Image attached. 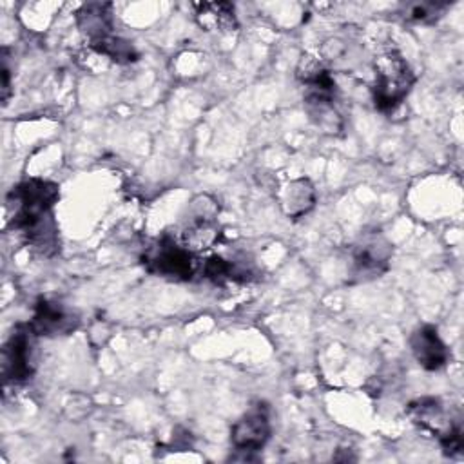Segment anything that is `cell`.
Masks as SVG:
<instances>
[{"label": "cell", "instance_id": "cell-1", "mask_svg": "<svg viewBox=\"0 0 464 464\" xmlns=\"http://www.w3.org/2000/svg\"><path fill=\"white\" fill-rule=\"evenodd\" d=\"M58 198V185L40 178L22 181L7 194L9 227L22 232L27 243L44 256H51L58 246L53 221V207Z\"/></svg>", "mask_w": 464, "mask_h": 464}, {"label": "cell", "instance_id": "cell-2", "mask_svg": "<svg viewBox=\"0 0 464 464\" xmlns=\"http://www.w3.org/2000/svg\"><path fill=\"white\" fill-rule=\"evenodd\" d=\"M373 85L372 98L377 111L393 112L410 94L415 74L406 58L393 47L381 51L373 58Z\"/></svg>", "mask_w": 464, "mask_h": 464}, {"label": "cell", "instance_id": "cell-3", "mask_svg": "<svg viewBox=\"0 0 464 464\" xmlns=\"http://www.w3.org/2000/svg\"><path fill=\"white\" fill-rule=\"evenodd\" d=\"M141 263L149 274L174 281H190L198 270L194 254L169 234L156 239L145 250Z\"/></svg>", "mask_w": 464, "mask_h": 464}, {"label": "cell", "instance_id": "cell-4", "mask_svg": "<svg viewBox=\"0 0 464 464\" xmlns=\"http://www.w3.org/2000/svg\"><path fill=\"white\" fill-rule=\"evenodd\" d=\"M27 324H16L2 348V375L5 384H22L34 373V339Z\"/></svg>", "mask_w": 464, "mask_h": 464}, {"label": "cell", "instance_id": "cell-5", "mask_svg": "<svg viewBox=\"0 0 464 464\" xmlns=\"http://www.w3.org/2000/svg\"><path fill=\"white\" fill-rule=\"evenodd\" d=\"M390 257L392 245L388 239L377 230L364 232L352 246L350 274L355 281H370L381 277L390 266Z\"/></svg>", "mask_w": 464, "mask_h": 464}, {"label": "cell", "instance_id": "cell-6", "mask_svg": "<svg viewBox=\"0 0 464 464\" xmlns=\"http://www.w3.org/2000/svg\"><path fill=\"white\" fill-rule=\"evenodd\" d=\"M80 324L78 314L56 299L40 297L34 304L29 326L38 337L67 335Z\"/></svg>", "mask_w": 464, "mask_h": 464}, {"label": "cell", "instance_id": "cell-7", "mask_svg": "<svg viewBox=\"0 0 464 464\" xmlns=\"http://www.w3.org/2000/svg\"><path fill=\"white\" fill-rule=\"evenodd\" d=\"M270 417L268 408L263 402H257L250 408L239 420L234 422L230 430V442L237 451H257L270 439Z\"/></svg>", "mask_w": 464, "mask_h": 464}, {"label": "cell", "instance_id": "cell-8", "mask_svg": "<svg viewBox=\"0 0 464 464\" xmlns=\"http://www.w3.org/2000/svg\"><path fill=\"white\" fill-rule=\"evenodd\" d=\"M410 346L417 362L428 372L444 368L450 359V350L439 337V332L433 324H422L413 330L410 335Z\"/></svg>", "mask_w": 464, "mask_h": 464}, {"label": "cell", "instance_id": "cell-9", "mask_svg": "<svg viewBox=\"0 0 464 464\" xmlns=\"http://www.w3.org/2000/svg\"><path fill=\"white\" fill-rule=\"evenodd\" d=\"M219 236H221V232H219V227H218L214 216L207 214V212H203V214L196 212L188 219V225L183 228L179 243L187 250L196 254V252L212 248L219 241Z\"/></svg>", "mask_w": 464, "mask_h": 464}, {"label": "cell", "instance_id": "cell-10", "mask_svg": "<svg viewBox=\"0 0 464 464\" xmlns=\"http://www.w3.org/2000/svg\"><path fill=\"white\" fill-rule=\"evenodd\" d=\"M78 29L89 38V42L112 34V4L89 2L76 11Z\"/></svg>", "mask_w": 464, "mask_h": 464}, {"label": "cell", "instance_id": "cell-11", "mask_svg": "<svg viewBox=\"0 0 464 464\" xmlns=\"http://www.w3.org/2000/svg\"><path fill=\"white\" fill-rule=\"evenodd\" d=\"M194 16L201 29L230 33L237 27L236 9L230 2H199L194 4Z\"/></svg>", "mask_w": 464, "mask_h": 464}, {"label": "cell", "instance_id": "cell-12", "mask_svg": "<svg viewBox=\"0 0 464 464\" xmlns=\"http://www.w3.org/2000/svg\"><path fill=\"white\" fill-rule=\"evenodd\" d=\"M279 201H281V208L283 212L292 218L297 219L304 214H308L314 205H315V188L310 183V179L306 178H297L292 179L290 183H286L279 194Z\"/></svg>", "mask_w": 464, "mask_h": 464}, {"label": "cell", "instance_id": "cell-13", "mask_svg": "<svg viewBox=\"0 0 464 464\" xmlns=\"http://www.w3.org/2000/svg\"><path fill=\"white\" fill-rule=\"evenodd\" d=\"M408 415L410 419L420 426L422 430H428L431 433L442 435L453 422L446 419L442 404L435 397H420L408 404Z\"/></svg>", "mask_w": 464, "mask_h": 464}, {"label": "cell", "instance_id": "cell-14", "mask_svg": "<svg viewBox=\"0 0 464 464\" xmlns=\"http://www.w3.org/2000/svg\"><path fill=\"white\" fill-rule=\"evenodd\" d=\"M89 47L96 54H102V56H105L112 62H118V63H130V62L138 60L136 47L129 40L114 36V34H109V36H103L100 40L89 42Z\"/></svg>", "mask_w": 464, "mask_h": 464}, {"label": "cell", "instance_id": "cell-15", "mask_svg": "<svg viewBox=\"0 0 464 464\" xmlns=\"http://www.w3.org/2000/svg\"><path fill=\"white\" fill-rule=\"evenodd\" d=\"M201 272H203V277H207L208 281L216 283V285H223L227 281H236V279H241L239 276H245V272L237 270L236 265L221 256H210L203 266H201Z\"/></svg>", "mask_w": 464, "mask_h": 464}, {"label": "cell", "instance_id": "cell-16", "mask_svg": "<svg viewBox=\"0 0 464 464\" xmlns=\"http://www.w3.org/2000/svg\"><path fill=\"white\" fill-rule=\"evenodd\" d=\"M448 9V2H413L404 9V18L417 24L435 22Z\"/></svg>", "mask_w": 464, "mask_h": 464}, {"label": "cell", "instance_id": "cell-17", "mask_svg": "<svg viewBox=\"0 0 464 464\" xmlns=\"http://www.w3.org/2000/svg\"><path fill=\"white\" fill-rule=\"evenodd\" d=\"M11 96V67H9V49L2 47V103L5 105Z\"/></svg>", "mask_w": 464, "mask_h": 464}]
</instances>
